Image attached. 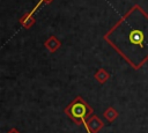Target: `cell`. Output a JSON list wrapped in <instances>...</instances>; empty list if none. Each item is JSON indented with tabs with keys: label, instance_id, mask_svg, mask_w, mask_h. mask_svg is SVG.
<instances>
[{
	"label": "cell",
	"instance_id": "4",
	"mask_svg": "<svg viewBox=\"0 0 148 133\" xmlns=\"http://www.w3.org/2000/svg\"><path fill=\"white\" fill-rule=\"evenodd\" d=\"M44 45H45V47L52 53V52L57 51V50L61 46V42H60L56 36H50V37L46 39V42L44 43Z\"/></svg>",
	"mask_w": 148,
	"mask_h": 133
},
{
	"label": "cell",
	"instance_id": "3",
	"mask_svg": "<svg viewBox=\"0 0 148 133\" xmlns=\"http://www.w3.org/2000/svg\"><path fill=\"white\" fill-rule=\"evenodd\" d=\"M102 127H103V121L98 117L91 114L87 119V125H86V128L84 130L88 133H97Z\"/></svg>",
	"mask_w": 148,
	"mask_h": 133
},
{
	"label": "cell",
	"instance_id": "8",
	"mask_svg": "<svg viewBox=\"0 0 148 133\" xmlns=\"http://www.w3.org/2000/svg\"><path fill=\"white\" fill-rule=\"evenodd\" d=\"M51 1H52V0H39V1H38V2L35 5V7L31 9V12H30V13H28V14H29L30 16H32V15H34V13H35V12H36V10L39 8V6H40V5H43V3H50Z\"/></svg>",
	"mask_w": 148,
	"mask_h": 133
},
{
	"label": "cell",
	"instance_id": "9",
	"mask_svg": "<svg viewBox=\"0 0 148 133\" xmlns=\"http://www.w3.org/2000/svg\"><path fill=\"white\" fill-rule=\"evenodd\" d=\"M9 133H18V132L16 131V128H13V130H10V131H9Z\"/></svg>",
	"mask_w": 148,
	"mask_h": 133
},
{
	"label": "cell",
	"instance_id": "2",
	"mask_svg": "<svg viewBox=\"0 0 148 133\" xmlns=\"http://www.w3.org/2000/svg\"><path fill=\"white\" fill-rule=\"evenodd\" d=\"M118 27L121 28V30L124 32H126V43L131 44V45H134V46H138L140 47L141 50L145 49V42H146V34L142 29H138L135 27H131V29H125L123 24H120L119 22L116 24Z\"/></svg>",
	"mask_w": 148,
	"mask_h": 133
},
{
	"label": "cell",
	"instance_id": "7",
	"mask_svg": "<svg viewBox=\"0 0 148 133\" xmlns=\"http://www.w3.org/2000/svg\"><path fill=\"white\" fill-rule=\"evenodd\" d=\"M117 116H118V113H117V111H116L113 108H109V109L104 112V117H105L109 121H113V120L117 118Z\"/></svg>",
	"mask_w": 148,
	"mask_h": 133
},
{
	"label": "cell",
	"instance_id": "5",
	"mask_svg": "<svg viewBox=\"0 0 148 133\" xmlns=\"http://www.w3.org/2000/svg\"><path fill=\"white\" fill-rule=\"evenodd\" d=\"M20 22L22 23V25L25 28V29H29L32 27V24L35 23V19L32 16H30L29 14H25L23 15L21 19H20Z\"/></svg>",
	"mask_w": 148,
	"mask_h": 133
},
{
	"label": "cell",
	"instance_id": "6",
	"mask_svg": "<svg viewBox=\"0 0 148 133\" xmlns=\"http://www.w3.org/2000/svg\"><path fill=\"white\" fill-rule=\"evenodd\" d=\"M109 73L105 71V69H103V68H101V69H98L97 71V73L95 74V79L98 81V82H101V83H104L108 79H109Z\"/></svg>",
	"mask_w": 148,
	"mask_h": 133
},
{
	"label": "cell",
	"instance_id": "1",
	"mask_svg": "<svg viewBox=\"0 0 148 133\" xmlns=\"http://www.w3.org/2000/svg\"><path fill=\"white\" fill-rule=\"evenodd\" d=\"M65 113L77 125H83L86 128L87 119L92 114V109L80 97H75L65 109Z\"/></svg>",
	"mask_w": 148,
	"mask_h": 133
}]
</instances>
